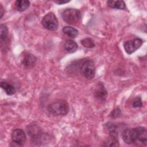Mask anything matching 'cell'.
Wrapping results in <instances>:
<instances>
[{"mask_svg":"<svg viewBox=\"0 0 147 147\" xmlns=\"http://www.w3.org/2000/svg\"><path fill=\"white\" fill-rule=\"evenodd\" d=\"M47 110L54 116L65 115L69 111V106L65 100L60 99L49 105Z\"/></svg>","mask_w":147,"mask_h":147,"instance_id":"cell-1","label":"cell"},{"mask_svg":"<svg viewBox=\"0 0 147 147\" xmlns=\"http://www.w3.org/2000/svg\"><path fill=\"white\" fill-rule=\"evenodd\" d=\"M61 17L66 23L74 25L79 22L82 17V14L81 12L76 9L69 8L64 10L62 12Z\"/></svg>","mask_w":147,"mask_h":147,"instance_id":"cell-2","label":"cell"},{"mask_svg":"<svg viewBox=\"0 0 147 147\" xmlns=\"http://www.w3.org/2000/svg\"><path fill=\"white\" fill-rule=\"evenodd\" d=\"M81 74L86 79H91L95 75V67L94 62L91 60H85L81 65Z\"/></svg>","mask_w":147,"mask_h":147,"instance_id":"cell-3","label":"cell"},{"mask_svg":"<svg viewBox=\"0 0 147 147\" xmlns=\"http://www.w3.org/2000/svg\"><path fill=\"white\" fill-rule=\"evenodd\" d=\"M43 26L51 31L56 30L58 28V21L53 13L50 12L45 15L41 21Z\"/></svg>","mask_w":147,"mask_h":147,"instance_id":"cell-4","label":"cell"},{"mask_svg":"<svg viewBox=\"0 0 147 147\" xmlns=\"http://www.w3.org/2000/svg\"><path fill=\"white\" fill-rule=\"evenodd\" d=\"M26 130L29 136L35 142H38L42 138L43 133L38 126L34 124H30L27 126Z\"/></svg>","mask_w":147,"mask_h":147,"instance_id":"cell-5","label":"cell"},{"mask_svg":"<svg viewBox=\"0 0 147 147\" xmlns=\"http://www.w3.org/2000/svg\"><path fill=\"white\" fill-rule=\"evenodd\" d=\"M142 44L141 38H137L131 40L126 41L123 44L124 49L127 54H131L140 48Z\"/></svg>","mask_w":147,"mask_h":147,"instance_id":"cell-6","label":"cell"},{"mask_svg":"<svg viewBox=\"0 0 147 147\" xmlns=\"http://www.w3.org/2000/svg\"><path fill=\"white\" fill-rule=\"evenodd\" d=\"M26 138V134L22 129H15L11 133V139L13 142L18 146L24 145L25 142Z\"/></svg>","mask_w":147,"mask_h":147,"instance_id":"cell-7","label":"cell"},{"mask_svg":"<svg viewBox=\"0 0 147 147\" xmlns=\"http://www.w3.org/2000/svg\"><path fill=\"white\" fill-rule=\"evenodd\" d=\"M122 138L127 144H131L136 142L137 141V137L135 128L125 129L122 134Z\"/></svg>","mask_w":147,"mask_h":147,"instance_id":"cell-8","label":"cell"},{"mask_svg":"<svg viewBox=\"0 0 147 147\" xmlns=\"http://www.w3.org/2000/svg\"><path fill=\"white\" fill-rule=\"evenodd\" d=\"M136 132L137 141L146 145L147 143V131L144 127L138 126L135 128Z\"/></svg>","mask_w":147,"mask_h":147,"instance_id":"cell-9","label":"cell"},{"mask_svg":"<svg viewBox=\"0 0 147 147\" xmlns=\"http://www.w3.org/2000/svg\"><path fill=\"white\" fill-rule=\"evenodd\" d=\"M37 61V58L31 53H26L22 60V64L26 68H32L33 67Z\"/></svg>","mask_w":147,"mask_h":147,"instance_id":"cell-10","label":"cell"},{"mask_svg":"<svg viewBox=\"0 0 147 147\" xmlns=\"http://www.w3.org/2000/svg\"><path fill=\"white\" fill-rule=\"evenodd\" d=\"M64 49L69 53L75 52L78 48L77 43L72 40H68L64 44Z\"/></svg>","mask_w":147,"mask_h":147,"instance_id":"cell-11","label":"cell"},{"mask_svg":"<svg viewBox=\"0 0 147 147\" xmlns=\"http://www.w3.org/2000/svg\"><path fill=\"white\" fill-rule=\"evenodd\" d=\"M62 31L65 34L71 38H75L79 34L78 30L74 27L69 26H66L63 27Z\"/></svg>","mask_w":147,"mask_h":147,"instance_id":"cell-12","label":"cell"},{"mask_svg":"<svg viewBox=\"0 0 147 147\" xmlns=\"http://www.w3.org/2000/svg\"><path fill=\"white\" fill-rule=\"evenodd\" d=\"M107 95V91L105 90L104 87L102 86V84L99 85L95 91V97L100 100H105L106 98Z\"/></svg>","mask_w":147,"mask_h":147,"instance_id":"cell-13","label":"cell"},{"mask_svg":"<svg viewBox=\"0 0 147 147\" xmlns=\"http://www.w3.org/2000/svg\"><path fill=\"white\" fill-rule=\"evenodd\" d=\"M30 6V2L26 0H18L16 2V7L18 11H24L27 10Z\"/></svg>","mask_w":147,"mask_h":147,"instance_id":"cell-14","label":"cell"},{"mask_svg":"<svg viewBox=\"0 0 147 147\" xmlns=\"http://www.w3.org/2000/svg\"><path fill=\"white\" fill-rule=\"evenodd\" d=\"M107 5L109 7L114 9L123 10L125 9L126 5L123 1H108Z\"/></svg>","mask_w":147,"mask_h":147,"instance_id":"cell-15","label":"cell"},{"mask_svg":"<svg viewBox=\"0 0 147 147\" xmlns=\"http://www.w3.org/2000/svg\"><path fill=\"white\" fill-rule=\"evenodd\" d=\"M1 87L8 95H12L16 92V90L14 87L12 85L6 82H2L1 83Z\"/></svg>","mask_w":147,"mask_h":147,"instance_id":"cell-16","label":"cell"},{"mask_svg":"<svg viewBox=\"0 0 147 147\" xmlns=\"http://www.w3.org/2000/svg\"><path fill=\"white\" fill-rule=\"evenodd\" d=\"M8 37V29L7 27L3 24L1 25L0 26V38L1 42H5Z\"/></svg>","mask_w":147,"mask_h":147,"instance_id":"cell-17","label":"cell"},{"mask_svg":"<svg viewBox=\"0 0 147 147\" xmlns=\"http://www.w3.org/2000/svg\"><path fill=\"white\" fill-rule=\"evenodd\" d=\"M81 44L86 48H93L95 46L94 41L90 38H86L80 41Z\"/></svg>","mask_w":147,"mask_h":147,"instance_id":"cell-18","label":"cell"},{"mask_svg":"<svg viewBox=\"0 0 147 147\" xmlns=\"http://www.w3.org/2000/svg\"><path fill=\"white\" fill-rule=\"evenodd\" d=\"M132 106L134 108L141 107L142 106V102L141 97L137 96L133 100L132 103Z\"/></svg>","mask_w":147,"mask_h":147,"instance_id":"cell-19","label":"cell"},{"mask_svg":"<svg viewBox=\"0 0 147 147\" xmlns=\"http://www.w3.org/2000/svg\"><path fill=\"white\" fill-rule=\"evenodd\" d=\"M120 114H121V110H120V109H118V108H117V109H115V110H114L111 112L110 115H111V116L112 117L116 118L117 117H119L120 115Z\"/></svg>","mask_w":147,"mask_h":147,"instance_id":"cell-20","label":"cell"},{"mask_svg":"<svg viewBox=\"0 0 147 147\" xmlns=\"http://www.w3.org/2000/svg\"><path fill=\"white\" fill-rule=\"evenodd\" d=\"M56 3H57L59 5H61V4H64L66 3L69 2V1H54Z\"/></svg>","mask_w":147,"mask_h":147,"instance_id":"cell-21","label":"cell"},{"mask_svg":"<svg viewBox=\"0 0 147 147\" xmlns=\"http://www.w3.org/2000/svg\"><path fill=\"white\" fill-rule=\"evenodd\" d=\"M3 14H4V9L2 6L1 5H0V18H2Z\"/></svg>","mask_w":147,"mask_h":147,"instance_id":"cell-22","label":"cell"}]
</instances>
